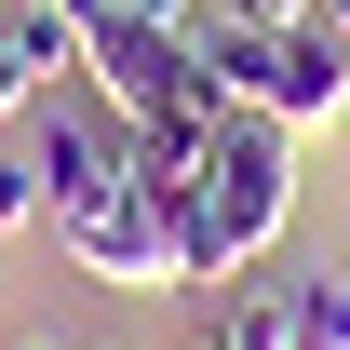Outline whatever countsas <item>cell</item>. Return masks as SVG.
I'll use <instances>...</instances> for the list:
<instances>
[{
  "label": "cell",
  "mask_w": 350,
  "mask_h": 350,
  "mask_svg": "<svg viewBox=\"0 0 350 350\" xmlns=\"http://www.w3.org/2000/svg\"><path fill=\"white\" fill-rule=\"evenodd\" d=\"M229 14H243V27H310L323 0H229Z\"/></svg>",
  "instance_id": "cell-9"
},
{
  "label": "cell",
  "mask_w": 350,
  "mask_h": 350,
  "mask_svg": "<svg viewBox=\"0 0 350 350\" xmlns=\"http://www.w3.org/2000/svg\"><path fill=\"white\" fill-rule=\"evenodd\" d=\"M283 229H297V135L229 108L202 189L175 202V297H216V283L269 269V243H283Z\"/></svg>",
  "instance_id": "cell-1"
},
{
  "label": "cell",
  "mask_w": 350,
  "mask_h": 350,
  "mask_svg": "<svg viewBox=\"0 0 350 350\" xmlns=\"http://www.w3.org/2000/svg\"><path fill=\"white\" fill-rule=\"evenodd\" d=\"M135 27H175V41H189V0H122Z\"/></svg>",
  "instance_id": "cell-10"
},
{
  "label": "cell",
  "mask_w": 350,
  "mask_h": 350,
  "mask_svg": "<svg viewBox=\"0 0 350 350\" xmlns=\"http://www.w3.org/2000/svg\"><path fill=\"white\" fill-rule=\"evenodd\" d=\"M202 68L243 122H283V135H337L350 122V41L310 14V27H202Z\"/></svg>",
  "instance_id": "cell-2"
},
{
  "label": "cell",
  "mask_w": 350,
  "mask_h": 350,
  "mask_svg": "<svg viewBox=\"0 0 350 350\" xmlns=\"http://www.w3.org/2000/svg\"><path fill=\"white\" fill-rule=\"evenodd\" d=\"M54 256L81 269V283H108V297H175V202H148L135 162H122L108 189L54 202Z\"/></svg>",
  "instance_id": "cell-4"
},
{
  "label": "cell",
  "mask_w": 350,
  "mask_h": 350,
  "mask_svg": "<svg viewBox=\"0 0 350 350\" xmlns=\"http://www.w3.org/2000/svg\"><path fill=\"white\" fill-rule=\"evenodd\" d=\"M54 14H81V27H108V14H122V0H54Z\"/></svg>",
  "instance_id": "cell-11"
},
{
  "label": "cell",
  "mask_w": 350,
  "mask_h": 350,
  "mask_svg": "<svg viewBox=\"0 0 350 350\" xmlns=\"http://www.w3.org/2000/svg\"><path fill=\"white\" fill-rule=\"evenodd\" d=\"M323 27H337V41H350V0H323Z\"/></svg>",
  "instance_id": "cell-12"
},
{
  "label": "cell",
  "mask_w": 350,
  "mask_h": 350,
  "mask_svg": "<svg viewBox=\"0 0 350 350\" xmlns=\"http://www.w3.org/2000/svg\"><path fill=\"white\" fill-rule=\"evenodd\" d=\"M68 350H108V337H68Z\"/></svg>",
  "instance_id": "cell-14"
},
{
  "label": "cell",
  "mask_w": 350,
  "mask_h": 350,
  "mask_svg": "<svg viewBox=\"0 0 350 350\" xmlns=\"http://www.w3.org/2000/svg\"><path fill=\"white\" fill-rule=\"evenodd\" d=\"M81 54H94L81 14H54V0H0V135H14V122H41L54 94L81 81Z\"/></svg>",
  "instance_id": "cell-5"
},
{
  "label": "cell",
  "mask_w": 350,
  "mask_h": 350,
  "mask_svg": "<svg viewBox=\"0 0 350 350\" xmlns=\"http://www.w3.org/2000/svg\"><path fill=\"white\" fill-rule=\"evenodd\" d=\"M310 337H323V350H350V256H323V269H310Z\"/></svg>",
  "instance_id": "cell-8"
},
{
  "label": "cell",
  "mask_w": 350,
  "mask_h": 350,
  "mask_svg": "<svg viewBox=\"0 0 350 350\" xmlns=\"http://www.w3.org/2000/svg\"><path fill=\"white\" fill-rule=\"evenodd\" d=\"M27 350H68V337H27Z\"/></svg>",
  "instance_id": "cell-13"
},
{
  "label": "cell",
  "mask_w": 350,
  "mask_h": 350,
  "mask_svg": "<svg viewBox=\"0 0 350 350\" xmlns=\"http://www.w3.org/2000/svg\"><path fill=\"white\" fill-rule=\"evenodd\" d=\"M0 229H54V175H41V148H0Z\"/></svg>",
  "instance_id": "cell-7"
},
{
  "label": "cell",
  "mask_w": 350,
  "mask_h": 350,
  "mask_svg": "<svg viewBox=\"0 0 350 350\" xmlns=\"http://www.w3.org/2000/svg\"><path fill=\"white\" fill-rule=\"evenodd\" d=\"M202 350H216V337H202Z\"/></svg>",
  "instance_id": "cell-15"
},
{
  "label": "cell",
  "mask_w": 350,
  "mask_h": 350,
  "mask_svg": "<svg viewBox=\"0 0 350 350\" xmlns=\"http://www.w3.org/2000/svg\"><path fill=\"white\" fill-rule=\"evenodd\" d=\"M216 350H310V283H229Z\"/></svg>",
  "instance_id": "cell-6"
},
{
  "label": "cell",
  "mask_w": 350,
  "mask_h": 350,
  "mask_svg": "<svg viewBox=\"0 0 350 350\" xmlns=\"http://www.w3.org/2000/svg\"><path fill=\"white\" fill-rule=\"evenodd\" d=\"M81 81L108 94L135 135H148V122H162V135H216V122H229V94H216V68H202V41H175V27H135V14H108V27H94Z\"/></svg>",
  "instance_id": "cell-3"
}]
</instances>
